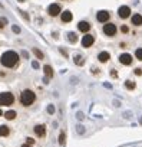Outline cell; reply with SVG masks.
I'll return each instance as SVG.
<instances>
[{"instance_id": "34", "label": "cell", "mask_w": 142, "mask_h": 147, "mask_svg": "<svg viewBox=\"0 0 142 147\" xmlns=\"http://www.w3.org/2000/svg\"><path fill=\"white\" fill-rule=\"evenodd\" d=\"M19 2H26V0H19Z\"/></svg>"}, {"instance_id": "25", "label": "cell", "mask_w": 142, "mask_h": 147, "mask_svg": "<svg viewBox=\"0 0 142 147\" xmlns=\"http://www.w3.org/2000/svg\"><path fill=\"white\" fill-rule=\"evenodd\" d=\"M6 22H7L6 19H0V28H3V26L6 25Z\"/></svg>"}, {"instance_id": "26", "label": "cell", "mask_w": 142, "mask_h": 147, "mask_svg": "<svg viewBox=\"0 0 142 147\" xmlns=\"http://www.w3.org/2000/svg\"><path fill=\"white\" fill-rule=\"evenodd\" d=\"M12 29H13V32H16V33H20V29H19L17 26H13Z\"/></svg>"}, {"instance_id": "6", "label": "cell", "mask_w": 142, "mask_h": 147, "mask_svg": "<svg viewBox=\"0 0 142 147\" xmlns=\"http://www.w3.org/2000/svg\"><path fill=\"white\" fill-rule=\"evenodd\" d=\"M118 15H119L121 19H126V18L131 16V9L128 6H121L119 10H118Z\"/></svg>"}, {"instance_id": "27", "label": "cell", "mask_w": 142, "mask_h": 147, "mask_svg": "<svg viewBox=\"0 0 142 147\" xmlns=\"http://www.w3.org/2000/svg\"><path fill=\"white\" fill-rule=\"evenodd\" d=\"M128 30H129L128 26H122V32H123V33H128Z\"/></svg>"}, {"instance_id": "24", "label": "cell", "mask_w": 142, "mask_h": 147, "mask_svg": "<svg viewBox=\"0 0 142 147\" xmlns=\"http://www.w3.org/2000/svg\"><path fill=\"white\" fill-rule=\"evenodd\" d=\"M47 113H49V114H53V113H55V107H53V105H49V107H47Z\"/></svg>"}, {"instance_id": "5", "label": "cell", "mask_w": 142, "mask_h": 147, "mask_svg": "<svg viewBox=\"0 0 142 147\" xmlns=\"http://www.w3.org/2000/svg\"><path fill=\"white\" fill-rule=\"evenodd\" d=\"M60 10H62V9H60V6H59L57 3H53V5H50V6L47 7V13H49L50 16H53V18L57 16V15L60 13Z\"/></svg>"}, {"instance_id": "15", "label": "cell", "mask_w": 142, "mask_h": 147, "mask_svg": "<svg viewBox=\"0 0 142 147\" xmlns=\"http://www.w3.org/2000/svg\"><path fill=\"white\" fill-rule=\"evenodd\" d=\"M109 58H111V56H109V53H108V52H101V53L98 55V59H99L101 62H108V61H109Z\"/></svg>"}, {"instance_id": "16", "label": "cell", "mask_w": 142, "mask_h": 147, "mask_svg": "<svg viewBox=\"0 0 142 147\" xmlns=\"http://www.w3.org/2000/svg\"><path fill=\"white\" fill-rule=\"evenodd\" d=\"M43 71H45V75H46L47 78H52V77H53V71H52V66H49V65H45V66H43Z\"/></svg>"}, {"instance_id": "2", "label": "cell", "mask_w": 142, "mask_h": 147, "mask_svg": "<svg viewBox=\"0 0 142 147\" xmlns=\"http://www.w3.org/2000/svg\"><path fill=\"white\" fill-rule=\"evenodd\" d=\"M19 100H20V104H22V105L29 107V105H32V104L35 102L36 95H35V92H33V91H30V90H25V91H22V92H20Z\"/></svg>"}, {"instance_id": "9", "label": "cell", "mask_w": 142, "mask_h": 147, "mask_svg": "<svg viewBox=\"0 0 142 147\" xmlns=\"http://www.w3.org/2000/svg\"><path fill=\"white\" fill-rule=\"evenodd\" d=\"M119 62H121L122 65H131V63H132V56H131L129 53H122V55L119 56Z\"/></svg>"}, {"instance_id": "33", "label": "cell", "mask_w": 142, "mask_h": 147, "mask_svg": "<svg viewBox=\"0 0 142 147\" xmlns=\"http://www.w3.org/2000/svg\"><path fill=\"white\" fill-rule=\"evenodd\" d=\"M0 115H3V111L2 110H0Z\"/></svg>"}, {"instance_id": "13", "label": "cell", "mask_w": 142, "mask_h": 147, "mask_svg": "<svg viewBox=\"0 0 142 147\" xmlns=\"http://www.w3.org/2000/svg\"><path fill=\"white\" fill-rule=\"evenodd\" d=\"M132 23H133L135 26H141V25H142V16L138 15V13L133 15V16H132Z\"/></svg>"}, {"instance_id": "4", "label": "cell", "mask_w": 142, "mask_h": 147, "mask_svg": "<svg viewBox=\"0 0 142 147\" xmlns=\"http://www.w3.org/2000/svg\"><path fill=\"white\" fill-rule=\"evenodd\" d=\"M103 32H105V35H108V36H115V35H116V26H115L113 23H106V25L103 26Z\"/></svg>"}, {"instance_id": "22", "label": "cell", "mask_w": 142, "mask_h": 147, "mask_svg": "<svg viewBox=\"0 0 142 147\" xmlns=\"http://www.w3.org/2000/svg\"><path fill=\"white\" fill-rule=\"evenodd\" d=\"M135 56L139 59V61H142V48H139V49H136V52H135Z\"/></svg>"}, {"instance_id": "28", "label": "cell", "mask_w": 142, "mask_h": 147, "mask_svg": "<svg viewBox=\"0 0 142 147\" xmlns=\"http://www.w3.org/2000/svg\"><path fill=\"white\" fill-rule=\"evenodd\" d=\"M33 143H35V140H33V138H30V137H29V138H27V144H29V146H30V144H33Z\"/></svg>"}, {"instance_id": "17", "label": "cell", "mask_w": 142, "mask_h": 147, "mask_svg": "<svg viewBox=\"0 0 142 147\" xmlns=\"http://www.w3.org/2000/svg\"><path fill=\"white\" fill-rule=\"evenodd\" d=\"M67 39H69V42L75 43V42L78 40V36H76V33H75V32H70V33H67Z\"/></svg>"}, {"instance_id": "20", "label": "cell", "mask_w": 142, "mask_h": 147, "mask_svg": "<svg viewBox=\"0 0 142 147\" xmlns=\"http://www.w3.org/2000/svg\"><path fill=\"white\" fill-rule=\"evenodd\" d=\"M33 53H35V55L37 56V59H43V58H45V55H43V53H42V52H40L39 49H36V48L33 49Z\"/></svg>"}, {"instance_id": "8", "label": "cell", "mask_w": 142, "mask_h": 147, "mask_svg": "<svg viewBox=\"0 0 142 147\" xmlns=\"http://www.w3.org/2000/svg\"><path fill=\"white\" fill-rule=\"evenodd\" d=\"M93 42H95V38H93L92 35H85V36H83V39H82V45H83L85 48L92 46V45H93Z\"/></svg>"}, {"instance_id": "30", "label": "cell", "mask_w": 142, "mask_h": 147, "mask_svg": "<svg viewBox=\"0 0 142 147\" xmlns=\"http://www.w3.org/2000/svg\"><path fill=\"white\" fill-rule=\"evenodd\" d=\"M22 16H23V18H25V19H26V20H27V19H29V16H27V13H25V12H22Z\"/></svg>"}, {"instance_id": "19", "label": "cell", "mask_w": 142, "mask_h": 147, "mask_svg": "<svg viewBox=\"0 0 142 147\" xmlns=\"http://www.w3.org/2000/svg\"><path fill=\"white\" fill-rule=\"evenodd\" d=\"M75 63H76V65H83V63H85L83 56H82V55H76V56H75Z\"/></svg>"}, {"instance_id": "12", "label": "cell", "mask_w": 142, "mask_h": 147, "mask_svg": "<svg viewBox=\"0 0 142 147\" xmlns=\"http://www.w3.org/2000/svg\"><path fill=\"white\" fill-rule=\"evenodd\" d=\"M35 133L39 136V137H43L46 134V127L45 125H36L35 127Z\"/></svg>"}, {"instance_id": "31", "label": "cell", "mask_w": 142, "mask_h": 147, "mask_svg": "<svg viewBox=\"0 0 142 147\" xmlns=\"http://www.w3.org/2000/svg\"><path fill=\"white\" fill-rule=\"evenodd\" d=\"M33 68L37 69V68H39V63H37V62H33Z\"/></svg>"}, {"instance_id": "14", "label": "cell", "mask_w": 142, "mask_h": 147, "mask_svg": "<svg viewBox=\"0 0 142 147\" xmlns=\"http://www.w3.org/2000/svg\"><path fill=\"white\" fill-rule=\"evenodd\" d=\"M10 134V128L7 125H0V136L2 137H6Z\"/></svg>"}, {"instance_id": "29", "label": "cell", "mask_w": 142, "mask_h": 147, "mask_svg": "<svg viewBox=\"0 0 142 147\" xmlns=\"http://www.w3.org/2000/svg\"><path fill=\"white\" fill-rule=\"evenodd\" d=\"M135 74H136V75H142V71L138 68V69H135Z\"/></svg>"}, {"instance_id": "18", "label": "cell", "mask_w": 142, "mask_h": 147, "mask_svg": "<svg viewBox=\"0 0 142 147\" xmlns=\"http://www.w3.org/2000/svg\"><path fill=\"white\" fill-rule=\"evenodd\" d=\"M5 117H6L7 120H15V118H16V111L10 110V111H7V113L5 114Z\"/></svg>"}, {"instance_id": "7", "label": "cell", "mask_w": 142, "mask_h": 147, "mask_svg": "<svg viewBox=\"0 0 142 147\" xmlns=\"http://www.w3.org/2000/svg\"><path fill=\"white\" fill-rule=\"evenodd\" d=\"M96 19H98V22H101V23L108 22V20H109V12H106V10H101V12H98Z\"/></svg>"}, {"instance_id": "10", "label": "cell", "mask_w": 142, "mask_h": 147, "mask_svg": "<svg viewBox=\"0 0 142 147\" xmlns=\"http://www.w3.org/2000/svg\"><path fill=\"white\" fill-rule=\"evenodd\" d=\"M78 29H79L81 32H89V29H91V23L86 22V20H82V22H79Z\"/></svg>"}, {"instance_id": "11", "label": "cell", "mask_w": 142, "mask_h": 147, "mask_svg": "<svg viewBox=\"0 0 142 147\" xmlns=\"http://www.w3.org/2000/svg\"><path fill=\"white\" fill-rule=\"evenodd\" d=\"M62 22H65V23H67V22H70V20H72L73 19V15L72 13H70L69 10H65V12H62Z\"/></svg>"}, {"instance_id": "1", "label": "cell", "mask_w": 142, "mask_h": 147, "mask_svg": "<svg viewBox=\"0 0 142 147\" xmlns=\"http://www.w3.org/2000/svg\"><path fill=\"white\" fill-rule=\"evenodd\" d=\"M0 61H2V65L3 66L13 68V66H16V63L19 61V55L15 51H7V52H5L2 55V59H0Z\"/></svg>"}, {"instance_id": "23", "label": "cell", "mask_w": 142, "mask_h": 147, "mask_svg": "<svg viewBox=\"0 0 142 147\" xmlns=\"http://www.w3.org/2000/svg\"><path fill=\"white\" fill-rule=\"evenodd\" d=\"M65 138H66L65 133H60V136H59V143H60V144H63V143H65Z\"/></svg>"}, {"instance_id": "3", "label": "cell", "mask_w": 142, "mask_h": 147, "mask_svg": "<svg viewBox=\"0 0 142 147\" xmlns=\"http://www.w3.org/2000/svg\"><path fill=\"white\" fill-rule=\"evenodd\" d=\"M15 102V97L12 92H3L0 94V105H12Z\"/></svg>"}, {"instance_id": "32", "label": "cell", "mask_w": 142, "mask_h": 147, "mask_svg": "<svg viewBox=\"0 0 142 147\" xmlns=\"http://www.w3.org/2000/svg\"><path fill=\"white\" fill-rule=\"evenodd\" d=\"M22 147H29V144H23V146H22Z\"/></svg>"}, {"instance_id": "21", "label": "cell", "mask_w": 142, "mask_h": 147, "mask_svg": "<svg viewBox=\"0 0 142 147\" xmlns=\"http://www.w3.org/2000/svg\"><path fill=\"white\" fill-rule=\"evenodd\" d=\"M125 87H126L128 90H133V88H135V82H132V81H126V82H125Z\"/></svg>"}]
</instances>
